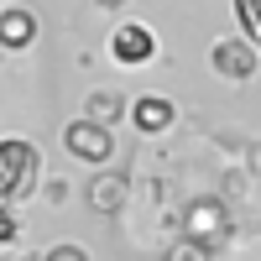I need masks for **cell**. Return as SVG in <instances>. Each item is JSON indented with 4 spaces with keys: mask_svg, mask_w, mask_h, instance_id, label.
Returning a JSON list of instances; mask_svg holds the SVG:
<instances>
[{
    "mask_svg": "<svg viewBox=\"0 0 261 261\" xmlns=\"http://www.w3.org/2000/svg\"><path fill=\"white\" fill-rule=\"evenodd\" d=\"M37 172H42V157L32 141L21 136H6L0 141V204H16L37 188Z\"/></svg>",
    "mask_w": 261,
    "mask_h": 261,
    "instance_id": "obj_1",
    "label": "cell"
},
{
    "mask_svg": "<svg viewBox=\"0 0 261 261\" xmlns=\"http://www.w3.org/2000/svg\"><path fill=\"white\" fill-rule=\"evenodd\" d=\"M110 58L125 63V68H141V63L157 58V37H151L146 27H136V21H125V27L110 32Z\"/></svg>",
    "mask_w": 261,
    "mask_h": 261,
    "instance_id": "obj_2",
    "label": "cell"
},
{
    "mask_svg": "<svg viewBox=\"0 0 261 261\" xmlns=\"http://www.w3.org/2000/svg\"><path fill=\"white\" fill-rule=\"evenodd\" d=\"M63 146H68L73 157H84V162H110V151H115L110 130L94 125V120H73L68 130H63Z\"/></svg>",
    "mask_w": 261,
    "mask_h": 261,
    "instance_id": "obj_3",
    "label": "cell"
},
{
    "mask_svg": "<svg viewBox=\"0 0 261 261\" xmlns=\"http://www.w3.org/2000/svg\"><path fill=\"white\" fill-rule=\"evenodd\" d=\"M209 63H214V73H225L230 84H246V79L256 73V47H251V42H241V37H230V42H214Z\"/></svg>",
    "mask_w": 261,
    "mask_h": 261,
    "instance_id": "obj_4",
    "label": "cell"
},
{
    "mask_svg": "<svg viewBox=\"0 0 261 261\" xmlns=\"http://www.w3.org/2000/svg\"><path fill=\"white\" fill-rule=\"evenodd\" d=\"M32 42H37V16L32 11H0V47L21 53Z\"/></svg>",
    "mask_w": 261,
    "mask_h": 261,
    "instance_id": "obj_5",
    "label": "cell"
},
{
    "mask_svg": "<svg viewBox=\"0 0 261 261\" xmlns=\"http://www.w3.org/2000/svg\"><path fill=\"white\" fill-rule=\"evenodd\" d=\"M130 125L136 130H167L172 125V105L162 94H141L136 105H130Z\"/></svg>",
    "mask_w": 261,
    "mask_h": 261,
    "instance_id": "obj_6",
    "label": "cell"
},
{
    "mask_svg": "<svg viewBox=\"0 0 261 261\" xmlns=\"http://www.w3.org/2000/svg\"><path fill=\"white\" fill-rule=\"evenodd\" d=\"M235 16H241V32H246V42L261 53V0H235Z\"/></svg>",
    "mask_w": 261,
    "mask_h": 261,
    "instance_id": "obj_7",
    "label": "cell"
},
{
    "mask_svg": "<svg viewBox=\"0 0 261 261\" xmlns=\"http://www.w3.org/2000/svg\"><path fill=\"white\" fill-rule=\"evenodd\" d=\"M16 241V214H11V204H0V246H11Z\"/></svg>",
    "mask_w": 261,
    "mask_h": 261,
    "instance_id": "obj_8",
    "label": "cell"
},
{
    "mask_svg": "<svg viewBox=\"0 0 261 261\" xmlns=\"http://www.w3.org/2000/svg\"><path fill=\"white\" fill-rule=\"evenodd\" d=\"M47 261H89V256H84V251H79V246H58V251H53V256H47Z\"/></svg>",
    "mask_w": 261,
    "mask_h": 261,
    "instance_id": "obj_9",
    "label": "cell"
},
{
    "mask_svg": "<svg viewBox=\"0 0 261 261\" xmlns=\"http://www.w3.org/2000/svg\"><path fill=\"white\" fill-rule=\"evenodd\" d=\"M94 6H125V0H94Z\"/></svg>",
    "mask_w": 261,
    "mask_h": 261,
    "instance_id": "obj_10",
    "label": "cell"
}]
</instances>
